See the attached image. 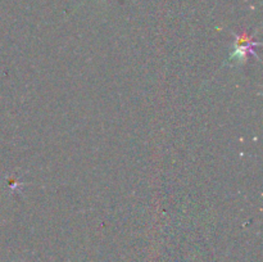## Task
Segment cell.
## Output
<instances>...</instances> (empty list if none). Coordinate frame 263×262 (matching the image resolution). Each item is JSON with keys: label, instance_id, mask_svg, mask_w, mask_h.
Instances as JSON below:
<instances>
[{"label": "cell", "instance_id": "1", "mask_svg": "<svg viewBox=\"0 0 263 262\" xmlns=\"http://www.w3.org/2000/svg\"><path fill=\"white\" fill-rule=\"evenodd\" d=\"M258 45V43H253L249 38H247L246 35L238 36V41L235 44V50L231 54L230 59L231 61H239L240 63L247 61V55L248 53H253V46Z\"/></svg>", "mask_w": 263, "mask_h": 262}]
</instances>
